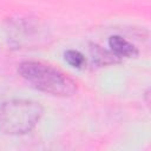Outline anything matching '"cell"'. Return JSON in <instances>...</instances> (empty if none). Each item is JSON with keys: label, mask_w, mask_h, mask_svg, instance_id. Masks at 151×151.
<instances>
[{"label": "cell", "mask_w": 151, "mask_h": 151, "mask_svg": "<svg viewBox=\"0 0 151 151\" xmlns=\"http://www.w3.org/2000/svg\"><path fill=\"white\" fill-rule=\"evenodd\" d=\"M42 106L28 99H12L0 104V131L6 134H26L42 117Z\"/></svg>", "instance_id": "obj_2"}, {"label": "cell", "mask_w": 151, "mask_h": 151, "mask_svg": "<svg viewBox=\"0 0 151 151\" xmlns=\"http://www.w3.org/2000/svg\"><path fill=\"white\" fill-rule=\"evenodd\" d=\"M8 31L11 38L17 45H28L29 41L35 40V37L41 35L40 24L33 18H20L11 22Z\"/></svg>", "instance_id": "obj_3"}, {"label": "cell", "mask_w": 151, "mask_h": 151, "mask_svg": "<svg viewBox=\"0 0 151 151\" xmlns=\"http://www.w3.org/2000/svg\"><path fill=\"white\" fill-rule=\"evenodd\" d=\"M64 58L68 65H71L72 67H77V68L83 67L86 63L84 54L77 50H67L64 54Z\"/></svg>", "instance_id": "obj_6"}, {"label": "cell", "mask_w": 151, "mask_h": 151, "mask_svg": "<svg viewBox=\"0 0 151 151\" xmlns=\"http://www.w3.org/2000/svg\"><path fill=\"white\" fill-rule=\"evenodd\" d=\"M90 52L93 58V61H96L98 65H101V66L112 65V64L120 61V57H118L114 52L107 51V50L100 47L99 45H91Z\"/></svg>", "instance_id": "obj_5"}, {"label": "cell", "mask_w": 151, "mask_h": 151, "mask_svg": "<svg viewBox=\"0 0 151 151\" xmlns=\"http://www.w3.org/2000/svg\"><path fill=\"white\" fill-rule=\"evenodd\" d=\"M109 45L111 51L114 52L118 57H134L137 55V48L129 42L126 39L122 38L120 35H112L109 39Z\"/></svg>", "instance_id": "obj_4"}, {"label": "cell", "mask_w": 151, "mask_h": 151, "mask_svg": "<svg viewBox=\"0 0 151 151\" xmlns=\"http://www.w3.org/2000/svg\"><path fill=\"white\" fill-rule=\"evenodd\" d=\"M18 71L26 81L41 92L57 97H71L77 92V84L70 77L41 61H24Z\"/></svg>", "instance_id": "obj_1"}]
</instances>
